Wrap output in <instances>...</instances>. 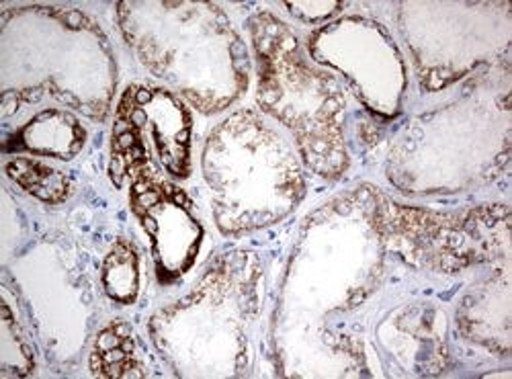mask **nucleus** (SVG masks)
<instances>
[{
    "instance_id": "nucleus-1",
    "label": "nucleus",
    "mask_w": 512,
    "mask_h": 379,
    "mask_svg": "<svg viewBox=\"0 0 512 379\" xmlns=\"http://www.w3.org/2000/svg\"><path fill=\"white\" fill-rule=\"evenodd\" d=\"M250 31L261 107L293 132L308 166L322 177H338L349 162L343 142L345 97L338 84L308 64L300 41L273 15H256Z\"/></svg>"
},
{
    "instance_id": "nucleus-2",
    "label": "nucleus",
    "mask_w": 512,
    "mask_h": 379,
    "mask_svg": "<svg viewBox=\"0 0 512 379\" xmlns=\"http://www.w3.org/2000/svg\"><path fill=\"white\" fill-rule=\"evenodd\" d=\"M228 158L207 144L205 177L216 191V220L222 232L240 234L285 218L304 195L300 166L281 136L252 117V142L228 148Z\"/></svg>"
},
{
    "instance_id": "nucleus-3",
    "label": "nucleus",
    "mask_w": 512,
    "mask_h": 379,
    "mask_svg": "<svg viewBox=\"0 0 512 379\" xmlns=\"http://www.w3.org/2000/svg\"><path fill=\"white\" fill-rule=\"evenodd\" d=\"M177 179L191 171V115L185 105L164 89L134 84L119 101L113 144L111 179L117 187L125 177L158 171L152 158Z\"/></svg>"
},
{
    "instance_id": "nucleus-4",
    "label": "nucleus",
    "mask_w": 512,
    "mask_h": 379,
    "mask_svg": "<svg viewBox=\"0 0 512 379\" xmlns=\"http://www.w3.org/2000/svg\"><path fill=\"white\" fill-rule=\"evenodd\" d=\"M132 209L152 242L158 277L166 283L191 269L203 228L189 197L158 171L132 177Z\"/></svg>"
},
{
    "instance_id": "nucleus-5",
    "label": "nucleus",
    "mask_w": 512,
    "mask_h": 379,
    "mask_svg": "<svg viewBox=\"0 0 512 379\" xmlns=\"http://www.w3.org/2000/svg\"><path fill=\"white\" fill-rule=\"evenodd\" d=\"M84 142H87V130L72 113L44 109L13 134L7 150L70 160L82 150Z\"/></svg>"
},
{
    "instance_id": "nucleus-6",
    "label": "nucleus",
    "mask_w": 512,
    "mask_h": 379,
    "mask_svg": "<svg viewBox=\"0 0 512 379\" xmlns=\"http://www.w3.org/2000/svg\"><path fill=\"white\" fill-rule=\"evenodd\" d=\"M93 371L103 377L142 375L136 359V345L125 324L113 322L99 334L93 351Z\"/></svg>"
},
{
    "instance_id": "nucleus-7",
    "label": "nucleus",
    "mask_w": 512,
    "mask_h": 379,
    "mask_svg": "<svg viewBox=\"0 0 512 379\" xmlns=\"http://www.w3.org/2000/svg\"><path fill=\"white\" fill-rule=\"evenodd\" d=\"M7 175L29 195L46 201L62 203L70 195V181L54 166L35 158H13L7 162Z\"/></svg>"
},
{
    "instance_id": "nucleus-8",
    "label": "nucleus",
    "mask_w": 512,
    "mask_h": 379,
    "mask_svg": "<svg viewBox=\"0 0 512 379\" xmlns=\"http://www.w3.org/2000/svg\"><path fill=\"white\" fill-rule=\"evenodd\" d=\"M140 261L134 244L119 240L103 263V287L117 304H132L140 287Z\"/></svg>"
}]
</instances>
